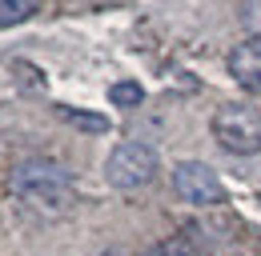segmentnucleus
Segmentation results:
<instances>
[{
  "label": "nucleus",
  "instance_id": "nucleus-1",
  "mask_svg": "<svg viewBox=\"0 0 261 256\" xmlns=\"http://www.w3.org/2000/svg\"><path fill=\"white\" fill-rule=\"evenodd\" d=\"M8 188L12 196H20L24 204H33L40 212H65L76 196L72 172L57 160H24L8 172Z\"/></svg>",
  "mask_w": 261,
  "mask_h": 256
},
{
  "label": "nucleus",
  "instance_id": "nucleus-2",
  "mask_svg": "<svg viewBox=\"0 0 261 256\" xmlns=\"http://www.w3.org/2000/svg\"><path fill=\"white\" fill-rule=\"evenodd\" d=\"M157 168H161V160H157L153 144H145V140H121L109 152V160H105V180L117 192H137V188H145V184L157 180Z\"/></svg>",
  "mask_w": 261,
  "mask_h": 256
},
{
  "label": "nucleus",
  "instance_id": "nucleus-3",
  "mask_svg": "<svg viewBox=\"0 0 261 256\" xmlns=\"http://www.w3.org/2000/svg\"><path fill=\"white\" fill-rule=\"evenodd\" d=\"M213 136L233 156L261 152V112L253 104H221L213 112Z\"/></svg>",
  "mask_w": 261,
  "mask_h": 256
},
{
  "label": "nucleus",
  "instance_id": "nucleus-4",
  "mask_svg": "<svg viewBox=\"0 0 261 256\" xmlns=\"http://www.w3.org/2000/svg\"><path fill=\"white\" fill-rule=\"evenodd\" d=\"M173 192L185 200V204H197V208H209V204H221L225 200V184L221 176L201 164V160H181L173 168Z\"/></svg>",
  "mask_w": 261,
  "mask_h": 256
},
{
  "label": "nucleus",
  "instance_id": "nucleus-5",
  "mask_svg": "<svg viewBox=\"0 0 261 256\" xmlns=\"http://www.w3.org/2000/svg\"><path fill=\"white\" fill-rule=\"evenodd\" d=\"M229 76L245 88V92H261V36L241 40L229 52Z\"/></svg>",
  "mask_w": 261,
  "mask_h": 256
},
{
  "label": "nucleus",
  "instance_id": "nucleus-6",
  "mask_svg": "<svg viewBox=\"0 0 261 256\" xmlns=\"http://www.w3.org/2000/svg\"><path fill=\"white\" fill-rule=\"evenodd\" d=\"M40 12V0H0V28H12V24H24Z\"/></svg>",
  "mask_w": 261,
  "mask_h": 256
},
{
  "label": "nucleus",
  "instance_id": "nucleus-7",
  "mask_svg": "<svg viewBox=\"0 0 261 256\" xmlns=\"http://www.w3.org/2000/svg\"><path fill=\"white\" fill-rule=\"evenodd\" d=\"M109 100H113V104H121V108H137V104L145 100V88H141L137 80H121V84H113V88H109Z\"/></svg>",
  "mask_w": 261,
  "mask_h": 256
},
{
  "label": "nucleus",
  "instance_id": "nucleus-8",
  "mask_svg": "<svg viewBox=\"0 0 261 256\" xmlns=\"http://www.w3.org/2000/svg\"><path fill=\"white\" fill-rule=\"evenodd\" d=\"M149 256H193V244H189V236H185V232H177V236L161 240Z\"/></svg>",
  "mask_w": 261,
  "mask_h": 256
},
{
  "label": "nucleus",
  "instance_id": "nucleus-9",
  "mask_svg": "<svg viewBox=\"0 0 261 256\" xmlns=\"http://www.w3.org/2000/svg\"><path fill=\"white\" fill-rule=\"evenodd\" d=\"M241 28L249 36H261V0H245L241 4Z\"/></svg>",
  "mask_w": 261,
  "mask_h": 256
},
{
  "label": "nucleus",
  "instance_id": "nucleus-10",
  "mask_svg": "<svg viewBox=\"0 0 261 256\" xmlns=\"http://www.w3.org/2000/svg\"><path fill=\"white\" fill-rule=\"evenodd\" d=\"M61 116H65V120H72V124H81V128H93V132H105V128H109V120H105V116H89V112H72V108H61Z\"/></svg>",
  "mask_w": 261,
  "mask_h": 256
}]
</instances>
